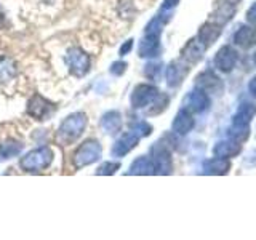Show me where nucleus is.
<instances>
[{"label": "nucleus", "mask_w": 256, "mask_h": 240, "mask_svg": "<svg viewBox=\"0 0 256 240\" xmlns=\"http://www.w3.org/2000/svg\"><path fill=\"white\" fill-rule=\"evenodd\" d=\"M86 116L84 112H74L69 117L62 120V124L58 128V133H56V140L61 144H70L77 141L82 133L86 128Z\"/></svg>", "instance_id": "nucleus-1"}, {"label": "nucleus", "mask_w": 256, "mask_h": 240, "mask_svg": "<svg viewBox=\"0 0 256 240\" xmlns=\"http://www.w3.org/2000/svg\"><path fill=\"white\" fill-rule=\"evenodd\" d=\"M53 150L48 146L37 148L34 150L28 152L26 156L21 157L20 168L26 173H40L46 170L53 162Z\"/></svg>", "instance_id": "nucleus-2"}, {"label": "nucleus", "mask_w": 256, "mask_h": 240, "mask_svg": "<svg viewBox=\"0 0 256 240\" xmlns=\"http://www.w3.org/2000/svg\"><path fill=\"white\" fill-rule=\"evenodd\" d=\"M162 18L157 16V18L152 20L148 28H146V34L144 38L140 44V56L141 58H154L160 53V34H162Z\"/></svg>", "instance_id": "nucleus-3"}, {"label": "nucleus", "mask_w": 256, "mask_h": 240, "mask_svg": "<svg viewBox=\"0 0 256 240\" xmlns=\"http://www.w3.org/2000/svg\"><path fill=\"white\" fill-rule=\"evenodd\" d=\"M101 152H102V149H101V144L98 141L88 140L76 150L74 157H72V162H74L76 168L88 166L94 162H98V160L101 158Z\"/></svg>", "instance_id": "nucleus-4"}, {"label": "nucleus", "mask_w": 256, "mask_h": 240, "mask_svg": "<svg viewBox=\"0 0 256 240\" xmlns=\"http://www.w3.org/2000/svg\"><path fill=\"white\" fill-rule=\"evenodd\" d=\"M66 62L69 66V72L74 77H84L90 70V56L77 46L70 48L68 52Z\"/></svg>", "instance_id": "nucleus-5"}, {"label": "nucleus", "mask_w": 256, "mask_h": 240, "mask_svg": "<svg viewBox=\"0 0 256 240\" xmlns=\"http://www.w3.org/2000/svg\"><path fill=\"white\" fill-rule=\"evenodd\" d=\"M56 112V106L40 94H34L28 102V114L36 120H48Z\"/></svg>", "instance_id": "nucleus-6"}, {"label": "nucleus", "mask_w": 256, "mask_h": 240, "mask_svg": "<svg viewBox=\"0 0 256 240\" xmlns=\"http://www.w3.org/2000/svg\"><path fill=\"white\" fill-rule=\"evenodd\" d=\"M152 164H154V173L157 174H170L173 170V160L168 149L164 144L157 142L152 148Z\"/></svg>", "instance_id": "nucleus-7"}, {"label": "nucleus", "mask_w": 256, "mask_h": 240, "mask_svg": "<svg viewBox=\"0 0 256 240\" xmlns=\"http://www.w3.org/2000/svg\"><path fill=\"white\" fill-rule=\"evenodd\" d=\"M158 94L160 93L154 85H148V84L138 85L132 93V106L134 109L146 108L157 100Z\"/></svg>", "instance_id": "nucleus-8"}, {"label": "nucleus", "mask_w": 256, "mask_h": 240, "mask_svg": "<svg viewBox=\"0 0 256 240\" xmlns=\"http://www.w3.org/2000/svg\"><path fill=\"white\" fill-rule=\"evenodd\" d=\"M237 60H238V54L234 48L222 46L214 56V66L218 68L221 72H224V74H229V72L236 68Z\"/></svg>", "instance_id": "nucleus-9"}, {"label": "nucleus", "mask_w": 256, "mask_h": 240, "mask_svg": "<svg viewBox=\"0 0 256 240\" xmlns=\"http://www.w3.org/2000/svg\"><path fill=\"white\" fill-rule=\"evenodd\" d=\"M140 138H141V136L136 133V132H133V130L124 133L116 141L114 148H112V156H116V157H124V156H126L132 149L136 148V144H138Z\"/></svg>", "instance_id": "nucleus-10"}, {"label": "nucleus", "mask_w": 256, "mask_h": 240, "mask_svg": "<svg viewBox=\"0 0 256 240\" xmlns=\"http://www.w3.org/2000/svg\"><path fill=\"white\" fill-rule=\"evenodd\" d=\"M184 104L189 112H204L210 106V96L204 90H194L184 100Z\"/></svg>", "instance_id": "nucleus-11"}, {"label": "nucleus", "mask_w": 256, "mask_h": 240, "mask_svg": "<svg viewBox=\"0 0 256 240\" xmlns=\"http://www.w3.org/2000/svg\"><path fill=\"white\" fill-rule=\"evenodd\" d=\"M189 68L186 62L182 61H173L170 66L166 68V82L172 88L173 86H178L182 84L184 77L188 76Z\"/></svg>", "instance_id": "nucleus-12"}, {"label": "nucleus", "mask_w": 256, "mask_h": 240, "mask_svg": "<svg viewBox=\"0 0 256 240\" xmlns=\"http://www.w3.org/2000/svg\"><path fill=\"white\" fill-rule=\"evenodd\" d=\"M197 86L200 88V90L206 92V93L220 94L222 92V82L220 80V77H216L210 70H206V72H204V74H200L197 77Z\"/></svg>", "instance_id": "nucleus-13"}, {"label": "nucleus", "mask_w": 256, "mask_h": 240, "mask_svg": "<svg viewBox=\"0 0 256 240\" xmlns=\"http://www.w3.org/2000/svg\"><path fill=\"white\" fill-rule=\"evenodd\" d=\"M234 44L244 50H248L256 45V28L254 26H242L234 36Z\"/></svg>", "instance_id": "nucleus-14"}, {"label": "nucleus", "mask_w": 256, "mask_h": 240, "mask_svg": "<svg viewBox=\"0 0 256 240\" xmlns=\"http://www.w3.org/2000/svg\"><path fill=\"white\" fill-rule=\"evenodd\" d=\"M194 128V118L188 109H181L173 120V132L176 134H188Z\"/></svg>", "instance_id": "nucleus-15"}, {"label": "nucleus", "mask_w": 256, "mask_h": 240, "mask_svg": "<svg viewBox=\"0 0 256 240\" xmlns=\"http://www.w3.org/2000/svg\"><path fill=\"white\" fill-rule=\"evenodd\" d=\"M206 50V46L200 42V40L192 38L188 42V45L182 50V60L188 62H198L204 58V53Z\"/></svg>", "instance_id": "nucleus-16"}, {"label": "nucleus", "mask_w": 256, "mask_h": 240, "mask_svg": "<svg viewBox=\"0 0 256 240\" xmlns=\"http://www.w3.org/2000/svg\"><path fill=\"white\" fill-rule=\"evenodd\" d=\"M242 150V144L236 140H228V141H220L213 148V154L216 157H236L238 156V152Z\"/></svg>", "instance_id": "nucleus-17"}, {"label": "nucleus", "mask_w": 256, "mask_h": 240, "mask_svg": "<svg viewBox=\"0 0 256 240\" xmlns=\"http://www.w3.org/2000/svg\"><path fill=\"white\" fill-rule=\"evenodd\" d=\"M221 36V26L220 24H216L213 21L210 22H205L202 28L198 30V40L202 42L206 48L210 46L216 38Z\"/></svg>", "instance_id": "nucleus-18"}, {"label": "nucleus", "mask_w": 256, "mask_h": 240, "mask_svg": "<svg viewBox=\"0 0 256 240\" xmlns=\"http://www.w3.org/2000/svg\"><path fill=\"white\" fill-rule=\"evenodd\" d=\"M230 168V164L226 157H214L206 160L204 164V173L205 174H226Z\"/></svg>", "instance_id": "nucleus-19"}, {"label": "nucleus", "mask_w": 256, "mask_h": 240, "mask_svg": "<svg viewBox=\"0 0 256 240\" xmlns=\"http://www.w3.org/2000/svg\"><path fill=\"white\" fill-rule=\"evenodd\" d=\"M101 126L109 134H117L120 132V128H122V117H120L117 110H109L102 116Z\"/></svg>", "instance_id": "nucleus-20"}, {"label": "nucleus", "mask_w": 256, "mask_h": 240, "mask_svg": "<svg viewBox=\"0 0 256 240\" xmlns=\"http://www.w3.org/2000/svg\"><path fill=\"white\" fill-rule=\"evenodd\" d=\"M256 112V106L254 104H248L244 102L242 106L238 108L237 114L234 116V126H250V120L254 116Z\"/></svg>", "instance_id": "nucleus-21"}, {"label": "nucleus", "mask_w": 256, "mask_h": 240, "mask_svg": "<svg viewBox=\"0 0 256 240\" xmlns=\"http://www.w3.org/2000/svg\"><path fill=\"white\" fill-rule=\"evenodd\" d=\"M236 13V6L232 2H226L220 5L218 8H216V12L213 14V22L220 24V26H222V24H226L228 21L232 20V16H234Z\"/></svg>", "instance_id": "nucleus-22"}, {"label": "nucleus", "mask_w": 256, "mask_h": 240, "mask_svg": "<svg viewBox=\"0 0 256 240\" xmlns=\"http://www.w3.org/2000/svg\"><path fill=\"white\" fill-rule=\"evenodd\" d=\"M130 174H154V164L149 157L136 158L130 166Z\"/></svg>", "instance_id": "nucleus-23"}, {"label": "nucleus", "mask_w": 256, "mask_h": 240, "mask_svg": "<svg viewBox=\"0 0 256 240\" xmlns=\"http://www.w3.org/2000/svg\"><path fill=\"white\" fill-rule=\"evenodd\" d=\"M21 150H22V144L21 142L10 141V142L0 144V158H4V160L13 158L16 156H20Z\"/></svg>", "instance_id": "nucleus-24"}, {"label": "nucleus", "mask_w": 256, "mask_h": 240, "mask_svg": "<svg viewBox=\"0 0 256 240\" xmlns=\"http://www.w3.org/2000/svg\"><path fill=\"white\" fill-rule=\"evenodd\" d=\"M14 74V68H13V62L10 60H2L0 61V78L5 80V78H10Z\"/></svg>", "instance_id": "nucleus-25"}, {"label": "nucleus", "mask_w": 256, "mask_h": 240, "mask_svg": "<svg viewBox=\"0 0 256 240\" xmlns=\"http://www.w3.org/2000/svg\"><path fill=\"white\" fill-rule=\"evenodd\" d=\"M118 168H120L118 162H106L96 170V174H114Z\"/></svg>", "instance_id": "nucleus-26"}, {"label": "nucleus", "mask_w": 256, "mask_h": 240, "mask_svg": "<svg viewBox=\"0 0 256 240\" xmlns=\"http://www.w3.org/2000/svg\"><path fill=\"white\" fill-rule=\"evenodd\" d=\"M132 130L136 132L140 136H148L152 132V126L149 124H146V122H136V124L132 125Z\"/></svg>", "instance_id": "nucleus-27"}, {"label": "nucleus", "mask_w": 256, "mask_h": 240, "mask_svg": "<svg viewBox=\"0 0 256 240\" xmlns=\"http://www.w3.org/2000/svg\"><path fill=\"white\" fill-rule=\"evenodd\" d=\"M125 69H126V62H124V61H117V62H114L110 66V74L112 76H122L124 72H125Z\"/></svg>", "instance_id": "nucleus-28"}, {"label": "nucleus", "mask_w": 256, "mask_h": 240, "mask_svg": "<svg viewBox=\"0 0 256 240\" xmlns=\"http://www.w3.org/2000/svg\"><path fill=\"white\" fill-rule=\"evenodd\" d=\"M158 64H148V66H146V70H144V72H146V76L149 77V78H154L156 77V74H158Z\"/></svg>", "instance_id": "nucleus-29"}, {"label": "nucleus", "mask_w": 256, "mask_h": 240, "mask_svg": "<svg viewBox=\"0 0 256 240\" xmlns=\"http://www.w3.org/2000/svg\"><path fill=\"white\" fill-rule=\"evenodd\" d=\"M178 4H180V0H165L164 5H162V12L172 10V8H174Z\"/></svg>", "instance_id": "nucleus-30"}, {"label": "nucleus", "mask_w": 256, "mask_h": 240, "mask_svg": "<svg viewBox=\"0 0 256 240\" xmlns=\"http://www.w3.org/2000/svg\"><path fill=\"white\" fill-rule=\"evenodd\" d=\"M246 20L250 22H253V24H256V4L246 12Z\"/></svg>", "instance_id": "nucleus-31"}, {"label": "nucleus", "mask_w": 256, "mask_h": 240, "mask_svg": "<svg viewBox=\"0 0 256 240\" xmlns=\"http://www.w3.org/2000/svg\"><path fill=\"white\" fill-rule=\"evenodd\" d=\"M132 48H133V40H126V42H125V45H122V48H120V54H122V56H125L128 52H130L132 50Z\"/></svg>", "instance_id": "nucleus-32"}, {"label": "nucleus", "mask_w": 256, "mask_h": 240, "mask_svg": "<svg viewBox=\"0 0 256 240\" xmlns=\"http://www.w3.org/2000/svg\"><path fill=\"white\" fill-rule=\"evenodd\" d=\"M248 90H250V93H252L253 96H256V77L252 78L250 85H248Z\"/></svg>", "instance_id": "nucleus-33"}, {"label": "nucleus", "mask_w": 256, "mask_h": 240, "mask_svg": "<svg viewBox=\"0 0 256 240\" xmlns=\"http://www.w3.org/2000/svg\"><path fill=\"white\" fill-rule=\"evenodd\" d=\"M253 61H254V66H256V52H254V56H253Z\"/></svg>", "instance_id": "nucleus-34"}]
</instances>
